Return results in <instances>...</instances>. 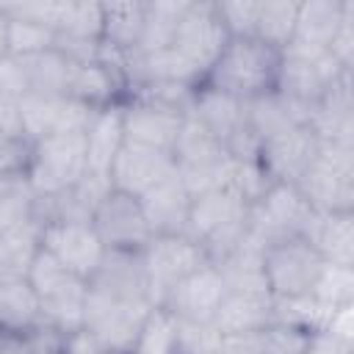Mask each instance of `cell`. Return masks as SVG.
Wrapping results in <instances>:
<instances>
[{
  "mask_svg": "<svg viewBox=\"0 0 354 354\" xmlns=\"http://www.w3.org/2000/svg\"><path fill=\"white\" fill-rule=\"evenodd\" d=\"M185 235L202 246L210 263L224 260L249 235V202L232 188L196 194L191 202Z\"/></svg>",
  "mask_w": 354,
  "mask_h": 354,
  "instance_id": "obj_1",
  "label": "cell"
},
{
  "mask_svg": "<svg viewBox=\"0 0 354 354\" xmlns=\"http://www.w3.org/2000/svg\"><path fill=\"white\" fill-rule=\"evenodd\" d=\"M279 72V50L268 47L260 39H230L216 64L207 69L205 80L210 88H218L238 100H254L266 91H274Z\"/></svg>",
  "mask_w": 354,
  "mask_h": 354,
  "instance_id": "obj_2",
  "label": "cell"
},
{
  "mask_svg": "<svg viewBox=\"0 0 354 354\" xmlns=\"http://www.w3.org/2000/svg\"><path fill=\"white\" fill-rule=\"evenodd\" d=\"M28 282L36 290L41 318L64 329L66 335L83 329V310L88 296V279L64 268L50 252L39 246L36 257L28 266Z\"/></svg>",
  "mask_w": 354,
  "mask_h": 354,
  "instance_id": "obj_3",
  "label": "cell"
},
{
  "mask_svg": "<svg viewBox=\"0 0 354 354\" xmlns=\"http://www.w3.org/2000/svg\"><path fill=\"white\" fill-rule=\"evenodd\" d=\"M171 158L177 177L194 196L213 188H227L235 169V158L227 152V147L188 113L171 149Z\"/></svg>",
  "mask_w": 354,
  "mask_h": 354,
  "instance_id": "obj_4",
  "label": "cell"
},
{
  "mask_svg": "<svg viewBox=\"0 0 354 354\" xmlns=\"http://www.w3.org/2000/svg\"><path fill=\"white\" fill-rule=\"evenodd\" d=\"M354 69H346L337 64V58L313 44L290 41L279 50V72H277V91L288 100L304 105L313 111V105L346 75Z\"/></svg>",
  "mask_w": 354,
  "mask_h": 354,
  "instance_id": "obj_5",
  "label": "cell"
},
{
  "mask_svg": "<svg viewBox=\"0 0 354 354\" xmlns=\"http://www.w3.org/2000/svg\"><path fill=\"white\" fill-rule=\"evenodd\" d=\"M86 171V133H64L33 141L25 177L36 196H55L83 180Z\"/></svg>",
  "mask_w": 354,
  "mask_h": 354,
  "instance_id": "obj_6",
  "label": "cell"
},
{
  "mask_svg": "<svg viewBox=\"0 0 354 354\" xmlns=\"http://www.w3.org/2000/svg\"><path fill=\"white\" fill-rule=\"evenodd\" d=\"M296 188L304 194L313 210H354V147L321 144Z\"/></svg>",
  "mask_w": 354,
  "mask_h": 354,
  "instance_id": "obj_7",
  "label": "cell"
},
{
  "mask_svg": "<svg viewBox=\"0 0 354 354\" xmlns=\"http://www.w3.org/2000/svg\"><path fill=\"white\" fill-rule=\"evenodd\" d=\"M152 307L155 304L144 299H124V296L88 288L86 310H83V329L100 343V348L130 354L133 340Z\"/></svg>",
  "mask_w": 354,
  "mask_h": 354,
  "instance_id": "obj_8",
  "label": "cell"
},
{
  "mask_svg": "<svg viewBox=\"0 0 354 354\" xmlns=\"http://www.w3.org/2000/svg\"><path fill=\"white\" fill-rule=\"evenodd\" d=\"M205 263H210L207 254L188 235H152L141 249L149 301L155 307L163 304L171 288L196 268H202Z\"/></svg>",
  "mask_w": 354,
  "mask_h": 354,
  "instance_id": "obj_9",
  "label": "cell"
},
{
  "mask_svg": "<svg viewBox=\"0 0 354 354\" xmlns=\"http://www.w3.org/2000/svg\"><path fill=\"white\" fill-rule=\"evenodd\" d=\"M324 266V257L304 238L279 241L263 249V274L274 299L313 296Z\"/></svg>",
  "mask_w": 354,
  "mask_h": 354,
  "instance_id": "obj_10",
  "label": "cell"
},
{
  "mask_svg": "<svg viewBox=\"0 0 354 354\" xmlns=\"http://www.w3.org/2000/svg\"><path fill=\"white\" fill-rule=\"evenodd\" d=\"M310 216L313 207L296 185L274 183L257 202L249 205V235L263 246L301 238Z\"/></svg>",
  "mask_w": 354,
  "mask_h": 354,
  "instance_id": "obj_11",
  "label": "cell"
},
{
  "mask_svg": "<svg viewBox=\"0 0 354 354\" xmlns=\"http://www.w3.org/2000/svg\"><path fill=\"white\" fill-rule=\"evenodd\" d=\"M185 113L147 97H124L122 100V133L127 147L169 152L177 144Z\"/></svg>",
  "mask_w": 354,
  "mask_h": 354,
  "instance_id": "obj_12",
  "label": "cell"
},
{
  "mask_svg": "<svg viewBox=\"0 0 354 354\" xmlns=\"http://www.w3.org/2000/svg\"><path fill=\"white\" fill-rule=\"evenodd\" d=\"M230 36L221 25L218 8L213 0H191L183 22L177 28V36L171 41V47L202 75H207V69L216 64V58L221 55V50L227 47Z\"/></svg>",
  "mask_w": 354,
  "mask_h": 354,
  "instance_id": "obj_13",
  "label": "cell"
},
{
  "mask_svg": "<svg viewBox=\"0 0 354 354\" xmlns=\"http://www.w3.org/2000/svg\"><path fill=\"white\" fill-rule=\"evenodd\" d=\"M91 227L108 252H141L152 238L141 202L122 191H108L91 213Z\"/></svg>",
  "mask_w": 354,
  "mask_h": 354,
  "instance_id": "obj_14",
  "label": "cell"
},
{
  "mask_svg": "<svg viewBox=\"0 0 354 354\" xmlns=\"http://www.w3.org/2000/svg\"><path fill=\"white\" fill-rule=\"evenodd\" d=\"M41 249L50 252L64 268L83 279H91L105 257V246L91 221H47L41 224Z\"/></svg>",
  "mask_w": 354,
  "mask_h": 354,
  "instance_id": "obj_15",
  "label": "cell"
},
{
  "mask_svg": "<svg viewBox=\"0 0 354 354\" xmlns=\"http://www.w3.org/2000/svg\"><path fill=\"white\" fill-rule=\"evenodd\" d=\"M19 119L30 141L64 133H86L94 108L72 100V97H39L25 94L19 102Z\"/></svg>",
  "mask_w": 354,
  "mask_h": 354,
  "instance_id": "obj_16",
  "label": "cell"
},
{
  "mask_svg": "<svg viewBox=\"0 0 354 354\" xmlns=\"http://www.w3.org/2000/svg\"><path fill=\"white\" fill-rule=\"evenodd\" d=\"M224 279L221 271L213 263H205L194 274H188L183 282L171 288L163 304L180 324H213L221 301H224Z\"/></svg>",
  "mask_w": 354,
  "mask_h": 354,
  "instance_id": "obj_17",
  "label": "cell"
},
{
  "mask_svg": "<svg viewBox=\"0 0 354 354\" xmlns=\"http://www.w3.org/2000/svg\"><path fill=\"white\" fill-rule=\"evenodd\" d=\"M318 147H321V141L313 133V127L299 124V127H290V130L263 141L257 160L266 169V174L271 177V183L296 185L301 180V174L310 169L313 158L318 155Z\"/></svg>",
  "mask_w": 354,
  "mask_h": 354,
  "instance_id": "obj_18",
  "label": "cell"
},
{
  "mask_svg": "<svg viewBox=\"0 0 354 354\" xmlns=\"http://www.w3.org/2000/svg\"><path fill=\"white\" fill-rule=\"evenodd\" d=\"M171 174H174V158L169 152L138 149V147L124 144L108 171V180H111L113 191H122V194L138 199Z\"/></svg>",
  "mask_w": 354,
  "mask_h": 354,
  "instance_id": "obj_19",
  "label": "cell"
},
{
  "mask_svg": "<svg viewBox=\"0 0 354 354\" xmlns=\"http://www.w3.org/2000/svg\"><path fill=\"white\" fill-rule=\"evenodd\" d=\"M188 116H194L207 133H213L227 149L249 130L246 124V102L238 97H230L218 88H210L207 83H199L194 91V102Z\"/></svg>",
  "mask_w": 354,
  "mask_h": 354,
  "instance_id": "obj_20",
  "label": "cell"
},
{
  "mask_svg": "<svg viewBox=\"0 0 354 354\" xmlns=\"http://www.w3.org/2000/svg\"><path fill=\"white\" fill-rule=\"evenodd\" d=\"M354 72H346L310 111V127L321 144L354 147Z\"/></svg>",
  "mask_w": 354,
  "mask_h": 354,
  "instance_id": "obj_21",
  "label": "cell"
},
{
  "mask_svg": "<svg viewBox=\"0 0 354 354\" xmlns=\"http://www.w3.org/2000/svg\"><path fill=\"white\" fill-rule=\"evenodd\" d=\"M138 202H141V210H144V218L152 235H185L194 194L185 188L177 171L166 177L163 183H158L144 196H138Z\"/></svg>",
  "mask_w": 354,
  "mask_h": 354,
  "instance_id": "obj_22",
  "label": "cell"
},
{
  "mask_svg": "<svg viewBox=\"0 0 354 354\" xmlns=\"http://www.w3.org/2000/svg\"><path fill=\"white\" fill-rule=\"evenodd\" d=\"M301 238L324 257V263L354 266V210L348 213L313 210Z\"/></svg>",
  "mask_w": 354,
  "mask_h": 354,
  "instance_id": "obj_23",
  "label": "cell"
},
{
  "mask_svg": "<svg viewBox=\"0 0 354 354\" xmlns=\"http://www.w3.org/2000/svg\"><path fill=\"white\" fill-rule=\"evenodd\" d=\"M246 124L254 133V138L263 144L290 127L310 124V108L288 100L285 94L274 88L254 100H246Z\"/></svg>",
  "mask_w": 354,
  "mask_h": 354,
  "instance_id": "obj_24",
  "label": "cell"
},
{
  "mask_svg": "<svg viewBox=\"0 0 354 354\" xmlns=\"http://www.w3.org/2000/svg\"><path fill=\"white\" fill-rule=\"evenodd\" d=\"M124 147V133H122V102L97 108L88 127H86V160L88 171L108 177L119 149Z\"/></svg>",
  "mask_w": 354,
  "mask_h": 354,
  "instance_id": "obj_25",
  "label": "cell"
},
{
  "mask_svg": "<svg viewBox=\"0 0 354 354\" xmlns=\"http://www.w3.org/2000/svg\"><path fill=\"white\" fill-rule=\"evenodd\" d=\"M69 97L94 108V111L105 108V105H113V102H122L124 100V77L116 69H111L108 64H102L100 58L97 61H83V64L75 61Z\"/></svg>",
  "mask_w": 354,
  "mask_h": 354,
  "instance_id": "obj_26",
  "label": "cell"
},
{
  "mask_svg": "<svg viewBox=\"0 0 354 354\" xmlns=\"http://www.w3.org/2000/svg\"><path fill=\"white\" fill-rule=\"evenodd\" d=\"M274 321V296L268 293H224V301L213 318L218 335L260 332Z\"/></svg>",
  "mask_w": 354,
  "mask_h": 354,
  "instance_id": "obj_27",
  "label": "cell"
},
{
  "mask_svg": "<svg viewBox=\"0 0 354 354\" xmlns=\"http://www.w3.org/2000/svg\"><path fill=\"white\" fill-rule=\"evenodd\" d=\"M351 6H354L351 0H301L296 8L293 41L329 50L332 39Z\"/></svg>",
  "mask_w": 354,
  "mask_h": 354,
  "instance_id": "obj_28",
  "label": "cell"
},
{
  "mask_svg": "<svg viewBox=\"0 0 354 354\" xmlns=\"http://www.w3.org/2000/svg\"><path fill=\"white\" fill-rule=\"evenodd\" d=\"M41 321L36 290L25 274H0V329L25 332Z\"/></svg>",
  "mask_w": 354,
  "mask_h": 354,
  "instance_id": "obj_29",
  "label": "cell"
},
{
  "mask_svg": "<svg viewBox=\"0 0 354 354\" xmlns=\"http://www.w3.org/2000/svg\"><path fill=\"white\" fill-rule=\"evenodd\" d=\"M25 75H28V94L39 97H69L72 69L75 61L66 58L58 47H50L44 53L22 58Z\"/></svg>",
  "mask_w": 354,
  "mask_h": 354,
  "instance_id": "obj_30",
  "label": "cell"
},
{
  "mask_svg": "<svg viewBox=\"0 0 354 354\" xmlns=\"http://www.w3.org/2000/svg\"><path fill=\"white\" fill-rule=\"evenodd\" d=\"M144 30V3H102V44L116 53H136Z\"/></svg>",
  "mask_w": 354,
  "mask_h": 354,
  "instance_id": "obj_31",
  "label": "cell"
},
{
  "mask_svg": "<svg viewBox=\"0 0 354 354\" xmlns=\"http://www.w3.org/2000/svg\"><path fill=\"white\" fill-rule=\"evenodd\" d=\"M30 155H33V141L22 127L19 105L0 102V177L25 174Z\"/></svg>",
  "mask_w": 354,
  "mask_h": 354,
  "instance_id": "obj_32",
  "label": "cell"
},
{
  "mask_svg": "<svg viewBox=\"0 0 354 354\" xmlns=\"http://www.w3.org/2000/svg\"><path fill=\"white\" fill-rule=\"evenodd\" d=\"M191 0H149L144 3V30L136 53H155L171 47L183 14Z\"/></svg>",
  "mask_w": 354,
  "mask_h": 354,
  "instance_id": "obj_33",
  "label": "cell"
},
{
  "mask_svg": "<svg viewBox=\"0 0 354 354\" xmlns=\"http://www.w3.org/2000/svg\"><path fill=\"white\" fill-rule=\"evenodd\" d=\"M130 354H180V324L166 307H152L133 340Z\"/></svg>",
  "mask_w": 354,
  "mask_h": 354,
  "instance_id": "obj_34",
  "label": "cell"
},
{
  "mask_svg": "<svg viewBox=\"0 0 354 354\" xmlns=\"http://www.w3.org/2000/svg\"><path fill=\"white\" fill-rule=\"evenodd\" d=\"M41 224L36 218L0 232V274H28L30 260L39 252Z\"/></svg>",
  "mask_w": 354,
  "mask_h": 354,
  "instance_id": "obj_35",
  "label": "cell"
},
{
  "mask_svg": "<svg viewBox=\"0 0 354 354\" xmlns=\"http://www.w3.org/2000/svg\"><path fill=\"white\" fill-rule=\"evenodd\" d=\"M296 8H299L296 0H260L254 39L277 50L288 47L296 30Z\"/></svg>",
  "mask_w": 354,
  "mask_h": 354,
  "instance_id": "obj_36",
  "label": "cell"
},
{
  "mask_svg": "<svg viewBox=\"0 0 354 354\" xmlns=\"http://www.w3.org/2000/svg\"><path fill=\"white\" fill-rule=\"evenodd\" d=\"M36 194L25 174L0 177V232L33 218Z\"/></svg>",
  "mask_w": 354,
  "mask_h": 354,
  "instance_id": "obj_37",
  "label": "cell"
},
{
  "mask_svg": "<svg viewBox=\"0 0 354 354\" xmlns=\"http://www.w3.org/2000/svg\"><path fill=\"white\" fill-rule=\"evenodd\" d=\"M313 299L329 310H340V307L354 304V266L326 263L315 288H313Z\"/></svg>",
  "mask_w": 354,
  "mask_h": 354,
  "instance_id": "obj_38",
  "label": "cell"
},
{
  "mask_svg": "<svg viewBox=\"0 0 354 354\" xmlns=\"http://www.w3.org/2000/svg\"><path fill=\"white\" fill-rule=\"evenodd\" d=\"M313 340V329L288 321H271L260 329V351L263 354H307Z\"/></svg>",
  "mask_w": 354,
  "mask_h": 354,
  "instance_id": "obj_39",
  "label": "cell"
},
{
  "mask_svg": "<svg viewBox=\"0 0 354 354\" xmlns=\"http://www.w3.org/2000/svg\"><path fill=\"white\" fill-rule=\"evenodd\" d=\"M55 47V33L39 22L30 19H14L8 17V55L28 58L36 53H44Z\"/></svg>",
  "mask_w": 354,
  "mask_h": 354,
  "instance_id": "obj_40",
  "label": "cell"
},
{
  "mask_svg": "<svg viewBox=\"0 0 354 354\" xmlns=\"http://www.w3.org/2000/svg\"><path fill=\"white\" fill-rule=\"evenodd\" d=\"M216 8H218L221 25H224L230 39H252L254 36L260 0L257 3H252V0H224V3H216Z\"/></svg>",
  "mask_w": 354,
  "mask_h": 354,
  "instance_id": "obj_41",
  "label": "cell"
},
{
  "mask_svg": "<svg viewBox=\"0 0 354 354\" xmlns=\"http://www.w3.org/2000/svg\"><path fill=\"white\" fill-rule=\"evenodd\" d=\"M19 335L25 340L28 354H64L66 351V340H69V335L64 329H58L55 324H50L44 318L39 324H33L30 329L19 332Z\"/></svg>",
  "mask_w": 354,
  "mask_h": 354,
  "instance_id": "obj_42",
  "label": "cell"
},
{
  "mask_svg": "<svg viewBox=\"0 0 354 354\" xmlns=\"http://www.w3.org/2000/svg\"><path fill=\"white\" fill-rule=\"evenodd\" d=\"M28 94L25 64L17 55L0 58V102H19Z\"/></svg>",
  "mask_w": 354,
  "mask_h": 354,
  "instance_id": "obj_43",
  "label": "cell"
},
{
  "mask_svg": "<svg viewBox=\"0 0 354 354\" xmlns=\"http://www.w3.org/2000/svg\"><path fill=\"white\" fill-rule=\"evenodd\" d=\"M329 53L337 58L340 66L354 69V6L346 11V17H343V22H340V28L329 44Z\"/></svg>",
  "mask_w": 354,
  "mask_h": 354,
  "instance_id": "obj_44",
  "label": "cell"
},
{
  "mask_svg": "<svg viewBox=\"0 0 354 354\" xmlns=\"http://www.w3.org/2000/svg\"><path fill=\"white\" fill-rule=\"evenodd\" d=\"M307 354H354V340L340 337L329 329H318V332H313Z\"/></svg>",
  "mask_w": 354,
  "mask_h": 354,
  "instance_id": "obj_45",
  "label": "cell"
},
{
  "mask_svg": "<svg viewBox=\"0 0 354 354\" xmlns=\"http://www.w3.org/2000/svg\"><path fill=\"white\" fill-rule=\"evenodd\" d=\"M218 351H221V354H263V351H260V332L221 335Z\"/></svg>",
  "mask_w": 354,
  "mask_h": 354,
  "instance_id": "obj_46",
  "label": "cell"
},
{
  "mask_svg": "<svg viewBox=\"0 0 354 354\" xmlns=\"http://www.w3.org/2000/svg\"><path fill=\"white\" fill-rule=\"evenodd\" d=\"M8 55V17L0 8V58Z\"/></svg>",
  "mask_w": 354,
  "mask_h": 354,
  "instance_id": "obj_47",
  "label": "cell"
},
{
  "mask_svg": "<svg viewBox=\"0 0 354 354\" xmlns=\"http://www.w3.org/2000/svg\"><path fill=\"white\" fill-rule=\"evenodd\" d=\"M100 354H122V351H100Z\"/></svg>",
  "mask_w": 354,
  "mask_h": 354,
  "instance_id": "obj_48",
  "label": "cell"
},
{
  "mask_svg": "<svg viewBox=\"0 0 354 354\" xmlns=\"http://www.w3.org/2000/svg\"><path fill=\"white\" fill-rule=\"evenodd\" d=\"M64 354H72V351H64Z\"/></svg>",
  "mask_w": 354,
  "mask_h": 354,
  "instance_id": "obj_49",
  "label": "cell"
},
{
  "mask_svg": "<svg viewBox=\"0 0 354 354\" xmlns=\"http://www.w3.org/2000/svg\"><path fill=\"white\" fill-rule=\"evenodd\" d=\"M216 354H221V351H216Z\"/></svg>",
  "mask_w": 354,
  "mask_h": 354,
  "instance_id": "obj_50",
  "label": "cell"
}]
</instances>
